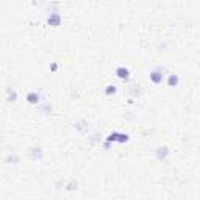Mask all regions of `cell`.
Returning a JSON list of instances; mask_svg holds the SVG:
<instances>
[{
  "label": "cell",
  "instance_id": "8992f818",
  "mask_svg": "<svg viewBox=\"0 0 200 200\" xmlns=\"http://www.w3.org/2000/svg\"><path fill=\"white\" fill-rule=\"evenodd\" d=\"M117 141L119 142H125V141H128V136H127V134H117Z\"/></svg>",
  "mask_w": 200,
  "mask_h": 200
},
{
  "label": "cell",
  "instance_id": "52a82bcc",
  "mask_svg": "<svg viewBox=\"0 0 200 200\" xmlns=\"http://www.w3.org/2000/svg\"><path fill=\"white\" fill-rule=\"evenodd\" d=\"M116 92V86H108V89H106V94H114Z\"/></svg>",
  "mask_w": 200,
  "mask_h": 200
},
{
  "label": "cell",
  "instance_id": "ba28073f",
  "mask_svg": "<svg viewBox=\"0 0 200 200\" xmlns=\"http://www.w3.org/2000/svg\"><path fill=\"white\" fill-rule=\"evenodd\" d=\"M16 97H17V95H16V92H14V91L11 92V91H10V100H11V102H13V100H16Z\"/></svg>",
  "mask_w": 200,
  "mask_h": 200
},
{
  "label": "cell",
  "instance_id": "3957f363",
  "mask_svg": "<svg viewBox=\"0 0 200 200\" xmlns=\"http://www.w3.org/2000/svg\"><path fill=\"white\" fill-rule=\"evenodd\" d=\"M60 22H61V16H60V14H52V16L49 17V24L53 25V27H58Z\"/></svg>",
  "mask_w": 200,
  "mask_h": 200
},
{
  "label": "cell",
  "instance_id": "5b68a950",
  "mask_svg": "<svg viewBox=\"0 0 200 200\" xmlns=\"http://www.w3.org/2000/svg\"><path fill=\"white\" fill-rule=\"evenodd\" d=\"M175 84H178V77H177V75H171V77H169V86H175Z\"/></svg>",
  "mask_w": 200,
  "mask_h": 200
},
{
  "label": "cell",
  "instance_id": "6da1fadb",
  "mask_svg": "<svg viewBox=\"0 0 200 200\" xmlns=\"http://www.w3.org/2000/svg\"><path fill=\"white\" fill-rule=\"evenodd\" d=\"M116 75H117L121 80H128L130 72H128V69H127V67L121 66V67H117V69H116Z\"/></svg>",
  "mask_w": 200,
  "mask_h": 200
},
{
  "label": "cell",
  "instance_id": "7a4b0ae2",
  "mask_svg": "<svg viewBox=\"0 0 200 200\" xmlns=\"http://www.w3.org/2000/svg\"><path fill=\"white\" fill-rule=\"evenodd\" d=\"M150 80H152L153 83H156V84H158V83L163 82V74H161L160 71H153L152 74H150Z\"/></svg>",
  "mask_w": 200,
  "mask_h": 200
},
{
  "label": "cell",
  "instance_id": "277c9868",
  "mask_svg": "<svg viewBox=\"0 0 200 200\" xmlns=\"http://www.w3.org/2000/svg\"><path fill=\"white\" fill-rule=\"evenodd\" d=\"M27 100H28L30 103H38L39 102V94H38V92H30V94L27 95Z\"/></svg>",
  "mask_w": 200,
  "mask_h": 200
}]
</instances>
